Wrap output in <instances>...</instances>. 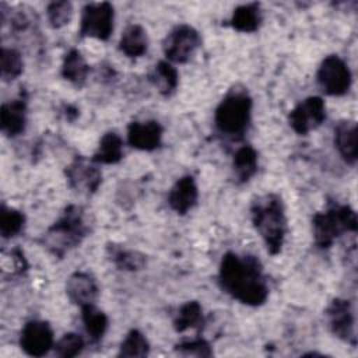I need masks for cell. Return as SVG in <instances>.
Returning a JSON list of instances; mask_svg holds the SVG:
<instances>
[{"label":"cell","instance_id":"cell-1","mask_svg":"<svg viewBox=\"0 0 358 358\" xmlns=\"http://www.w3.org/2000/svg\"><path fill=\"white\" fill-rule=\"evenodd\" d=\"M218 284L231 298L249 306H260L268 296L262 263L252 255L225 253L218 270Z\"/></svg>","mask_w":358,"mask_h":358},{"label":"cell","instance_id":"cell-2","mask_svg":"<svg viewBox=\"0 0 358 358\" xmlns=\"http://www.w3.org/2000/svg\"><path fill=\"white\" fill-rule=\"evenodd\" d=\"M250 217L267 252L273 256L278 255L282 250L288 231L282 199L275 193L257 196L250 204Z\"/></svg>","mask_w":358,"mask_h":358},{"label":"cell","instance_id":"cell-3","mask_svg":"<svg viewBox=\"0 0 358 358\" xmlns=\"http://www.w3.org/2000/svg\"><path fill=\"white\" fill-rule=\"evenodd\" d=\"M90 227L85 221L84 210L76 204L64 208L57 221H55L41 238V243L52 255L63 257L67 252L77 248L88 235Z\"/></svg>","mask_w":358,"mask_h":358},{"label":"cell","instance_id":"cell-4","mask_svg":"<svg viewBox=\"0 0 358 358\" xmlns=\"http://www.w3.org/2000/svg\"><path fill=\"white\" fill-rule=\"evenodd\" d=\"M252 98L245 90H231L218 103L214 123L218 133L232 140L241 138L250 123Z\"/></svg>","mask_w":358,"mask_h":358},{"label":"cell","instance_id":"cell-5","mask_svg":"<svg viewBox=\"0 0 358 358\" xmlns=\"http://www.w3.org/2000/svg\"><path fill=\"white\" fill-rule=\"evenodd\" d=\"M357 213L347 204H331L312 217L313 241L320 249H329L343 234L357 232Z\"/></svg>","mask_w":358,"mask_h":358},{"label":"cell","instance_id":"cell-6","mask_svg":"<svg viewBox=\"0 0 358 358\" xmlns=\"http://www.w3.org/2000/svg\"><path fill=\"white\" fill-rule=\"evenodd\" d=\"M113 20L115 11L110 3H88L81 10L78 34L81 38L106 41L113 31Z\"/></svg>","mask_w":358,"mask_h":358},{"label":"cell","instance_id":"cell-7","mask_svg":"<svg viewBox=\"0 0 358 358\" xmlns=\"http://www.w3.org/2000/svg\"><path fill=\"white\" fill-rule=\"evenodd\" d=\"M316 80L326 95L341 96L350 91L352 74L348 64L340 56L330 55L322 60Z\"/></svg>","mask_w":358,"mask_h":358},{"label":"cell","instance_id":"cell-8","mask_svg":"<svg viewBox=\"0 0 358 358\" xmlns=\"http://www.w3.org/2000/svg\"><path fill=\"white\" fill-rule=\"evenodd\" d=\"M200 45L201 38L199 31L187 24H180L171 29L165 36L162 50L169 62L186 63L192 59Z\"/></svg>","mask_w":358,"mask_h":358},{"label":"cell","instance_id":"cell-9","mask_svg":"<svg viewBox=\"0 0 358 358\" xmlns=\"http://www.w3.org/2000/svg\"><path fill=\"white\" fill-rule=\"evenodd\" d=\"M324 313L330 331L341 341L355 347L357 333L352 303L344 298H334L326 308Z\"/></svg>","mask_w":358,"mask_h":358},{"label":"cell","instance_id":"cell-10","mask_svg":"<svg viewBox=\"0 0 358 358\" xmlns=\"http://www.w3.org/2000/svg\"><path fill=\"white\" fill-rule=\"evenodd\" d=\"M326 120V105L320 96H308L288 115L289 127L301 136L317 129Z\"/></svg>","mask_w":358,"mask_h":358},{"label":"cell","instance_id":"cell-11","mask_svg":"<svg viewBox=\"0 0 358 358\" xmlns=\"http://www.w3.org/2000/svg\"><path fill=\"white\" fill-rule=\"evenodd\" d=\"M69 186L81 194H92L102 183V173L95 162H88L84 157H76L64 171Z\"/></svg>","mask_w":358,"mask_h":358},{"label":"cell","instance_id":"cell-12","mask_svg":"<svg viewBox=\"0 0 358 358\" xmlns=\"http://www.w3.org/2000/svg\"><path fill=\"white\" fill-rule=\"evenodd\" d=\"M53 330L48 322L29 320L21 330L20 347L29 357H43L53 348Z\"/></svg>","mask_w":358,"mask_h":358},{"label":"cell","instance_id":"cell-13","mask_svg":"<svg viewBox=\"0 0 358 358\" xmlns=\"http://www.w3.org/2000/svg\"><path fill=\"white\" fill-rule=\"evenodd\" d=\"M164 129L157 120L131 122L127 126V143L140 151H154L162 143Z\"/></svg>","mask_w":358,"mask_h":358},{"label":"cell","instance_id":"cell-14","mask_svg":"<svg viewBox=\"0 0 358 358\" xmlns=\"http://www.w3.org/2000/svg\"><path fill=\"white\" fill-rule=\"evenodd\" d=\"M66 294L73 303L83 308L95 303L99 289L95 278L90 273L76 271L66 282Z\"/></svg>","mask_w":358,"mask_h":358},{"label":"cell","instance_id":"cell-15","mask_svg":"<svg viewBox=\"0 0 358 358\" xmlns=\"http://www.w3.org/2000/svg\"><path fill=\"white\" fill-rule=\"evenodd\" d=\"M27 127V98L18 96L4 102L0 110V129L7 137H15L24 133Z\"/></svg>","mask_w":358,"mask_h":358},{"label":"cell","instance_id":"cell-16","mask_svg":"<svg viewBox=\"0 0 358 358\" xmlns=\"http://www.w3.org/2000/svg\"><path fill=\"white\" fill-rule=\"evenodd\" d=\"M197 199L199 187L196 185V180L193 176L186 175L178 179L171 187L168 194V204L175 213L183 215L196 206Z\"/></svg>","mask_w":358,"mask_h":358},{"label":"cell","instance_id":"cell-17","mask_svg":"<svg viewBox=\"0 0 358 358\" xmlns=\"http://www.w3.org/2000/svg\"><path fill=\"white\" fill-rule=\"evenodd\" d=\"M334 145L347 164L354 165L357 162V123L354 120H340L334 126Z\"/></svg>","mask_w":358,"mask_h":358},{"label":"cell","instance_id":"cell-18","mask_svg":"<svg viewBox=\"0 0 358 358\" xmlns=\"http://www.w3.org/2000/svg\"><path fill=\"white\" fill-rule=\"evenodd\" d=\"M148 49V38L145 29L138 24L126 27L119 41V50L130 59L141 57Z\"/></svg>","mask_w":358,"mask_h":358},{"label":"cell","instance_id":"cell-19","mask_svg":"<svg viewBox=\"0 0 358 358\" xmlns=\"http://www.w3.org/2000/svg\"><path fill=\"white\" fill-rule=\"evenodd\" d=\"M90 74V66L84 56L77 49H70L62 63V76L64 80L71 83L74 87L81 88Z\"/></svg>","mask_w":358,"mask_h":358},{"label":"cell","instance_id":"cell-20","mask_svg":"<svg viewBox=\"0 0 358 358\" xmlns=\"http://www.w3.org/2000/svg\"><path fill=\"white\" fill-rule=\"evenodd\" d=\"M262 10L259 3H248L236 7L229 20V25L239 32H256L262 25Z\"/></svg>","mask_w":358,"mask_h":358},{"label":"cell","instance_id":"cell-21","mask_svg":"<svg viewBox=\"0 0 358 358\" xmlns=\"http://www.w3.org/2000/svg\"><path fill=\"white\" fill-rule=\"evenodd\" d=\"M259 159L256 150L246 144L236 150L232 159V169L238 183H246L257 172Z\"/></svg>","mask_w":358,"mask_h":358},{"label":"cell","instance_id":"cell-22","mask_svg":"<svg viewBox=\"0 0 358 358\" xmlns=\"http://www.w3.org/2000/svg\"><path fill=\"white\" fill-rule=\"evenodd\" d=\"M123 158V140L115 131L105 133L95 150L91 161L95 164H117Z\"/></svg>","mask_w":358,"mask_h":358},{"label":"cell","instance_id":"cell-23","mask_svg":"<svg viewBox=\"0 0 358 358\" xmlns=\"http://www.w3.org/2000/svg\"><path fill=\"white\" fill-rule=\"evenodd\" d=\"M148 80L152 83V85L158 90V92L164 96H171L179 84V74L178 70L165 60L158 62L152 71L148 76Z\"/></svg>","mask_w":358,"mask_h":358},{"label":"cell","instance_id":"cell-24","mask_svg":"<svg viewBox=\"0 0 358 358\" xmlns=\"http://www.w3.org/2000/svg\"><path fill=\"white\" fill-rule=\"evenodd\" d=\"M106 255L109 260L119 268L124 271H138L141 270L147 260L145 256L137 250L126 249L120 245L109 243L106 246Z\"/></svg>","mask_w":358,"mask_h":358},{"label":"cell","instance_id":"cell-25","mask_svg":"<svg viewBox=\"0 0 358 358\" xmlns=\"http://www.w3.org/2000/svg\"><path fill=\"white\" fill-rule=\"evenodd\" d=\"M81 309V320L85 329V333L91 338V341L98 343L102 340L108 330V316L99 310L95 303L85 305Z\"/></svg>","mask_w":358,"mask_h":358},{"label":"cell","instance_id":"cell-26","mask_svg":"<svg viewBox=\"0 0 358 358\" xmlns=\"http://www.w3.org/2000/svg\"><path fill=\"white\" fill-rule=\"evenodd\" d=\"M204 323L203 308L197 301H187L185 302L175 319H173V329L178 333H182L187 329H199Z\"/></svg>","mask_w":358,"mask_h":358},{"label":"cell","instance_id":"cell-27","mask_svg":"<svg viewBox=\"0 0 358 358\" xmlns=\"http://www.w3.org/2000/svg\"><path fill=\"white\" fill-rule=\"evenodd\" d=\"M150 352V344L145 336L137 330L131 329L124 340L120 343L117 357H124V358H136V357H147Z\"/></svg>","mask_w":358,"mask_h":358},{"label":"cell","instance_id":"cell-28","mask_svg":"<svg viewBox=\"0 0 358 358\" xmlns=\"http://www.w3.org/2000/svg\"><path fill=\"white\" fill-rule=\"evenodd\" d=\"M0 69L4 81H13L20 77L24 70V62L20 52L13 48H1Z\"/></svg>","mask_w":358,"mask_h":358},{"label":"cell","instance_id":"cell-29","mask_svg":"<svg viewBox=\"0 0 358 358\" xmlns=\"http://www.w3.org/2000/svg\"><path fill=\"white\" fill-rule=\"evenodd\" d=\"M25 217L21 211L15 208H8L4 204L1 206L0 213V234L4 239H10L18 235L24 229Z\"/></svg>","mask_w":358,"mask_h":358},{"label":"cell","instance_id":"cell-30","mask_svg":"<svg viewBox=\"0 0 358 358\" xmlns=\"http://www.w3.org/2000/svg\"><path fill=\"white\" fill-rule=\"evenodd\" d=\"M84 340L77 333H66L55 345V355L60 358H73L83 352Z\"/></svg>","mask_w":358,"mask_h":358},{"label":"cell","instance_id":"cell-31","mask_svg":"<svg viewBox=\"0 0 358 358\" xmlns=\"http://www.w3.org/2000/svg\"><path fill=\"white\" fill-rule=\"evenodd\" d=\"M48 21L52 28L67 25L73 17V6L70 1H53L46 8Z\"/></svg>","mask_w":358,"mask_h":358},{"label":"cell","instance_id":"cell-32","mask_svg":"<svg viewBox=\"0 0 358 358\" xmlns=\"http://www.w3.org/2000/svg\"><path fill=\"white\" fill-rule=\"evenodd\" d=\"M175 354L180 357H197V358H208L213 355L211 345L204 338L186 340L175 345Z\"/></svg>","mask_w":358,"mask_h":358},{"label":"cell","instance_id":"cell-33","mask_svg":"<svg viewBox=\"0 0 358 358\" xmlns=\"http://www.w3.org/2000/svg\"><path fill=\"white\" fill-rule=\"evenodd\" d=\"M1 267L4 274H10L11 277H15V275H22L27 271L28 263L24 257L22 250L20 248H14L8 252V256L6 255V252L3 253Z\"/></svg>","mask_w":358,"mask_h":358}]
</instances>
